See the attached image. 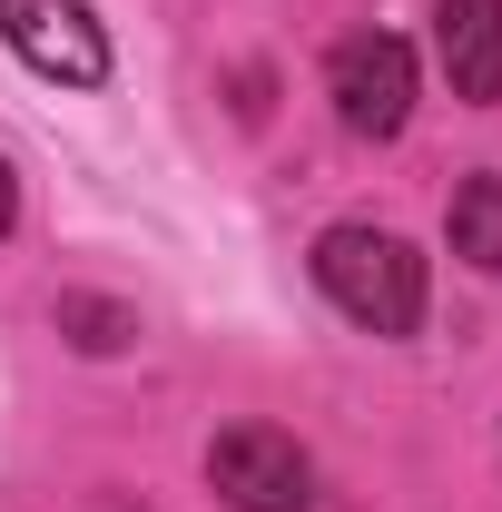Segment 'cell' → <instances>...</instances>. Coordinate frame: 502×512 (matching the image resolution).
Listing matches in <instances>:
<instances>
[{
    "label": "cell",
    "mask_w": 502,
    "mask_h": 512,
    "mask_svg": "<svg viewBox=\"0 0 502 512\" xmlns=\"http://www.w3.org/2000/svg\"><path fill=\"white\" fill-rule=\"evenodd\" d=\"M315 286L365 335H414L424 325V256L394 227H325L315 237Z\"/></svg>",
    "instance_id": "cell-1"
},
{
    "label": "cell",
    "mask_w": 502,
    "mask_h": 512,
    "mask_svg": "<svg viewBox=\"0 0 502 512\" xmlns=\"http://www.w3.org/2000/svg\"><path fill=\"white\" fill-rule=\"evenodd\" d=\"M325 99H335V119L355 128V138H394V128L414 119V50H404L394 30H355V40H335V60H325Z\"/></svg>",
    "instance_id": "cell-2"
},
{
    "label": "cell",
    "mask_w": 502,
    "mask_h": 512,
    "mask_svg": "<svg viewBox=\"0 0 502 512\" xmlns=\"http://www.w3.org/2000/svg\"><path fill=\"white\" fill-rule=\"evenodd\" d=\"M207 483L227 512H306L315 503V463L296 453V434L276 424H237L207 444Z\"/></svg>",
    "instance_id": "cell-3"
},
{
    "label": "cell",
    "mask_w": 502,
    "mask_h": 512,
    "mask_svg": "<svg viewBox=\"0 0 502 512\" xmlns=\"http://www.w3.org/2000/svg\"><path fill=\"white\" fill-rule=\"evenodd\" d=\"M0 40L10 60L60 79V89H99L109 79V30L89 20V0H0Z\"/></svg>",
    "instance_id": "cell-4"
},
{
    "label": "cell",
    "mask_w": 502,
    "mask_h": 512,
    "mask_svg": "<svg viewBox=\"0 0 502 512\" xmlns=\"http://www.w3.org/2000/svg\"><path fill=\"white\" fill-rule=\"evenodd\" d=\"M434 50L453 99L502 109V0H434Z\"/></svg>",
    "instance_id": "cell-5"
},
{
    "label": "cell",
    "mask_w": 502,
    "mask_h": 512,
    "mask_svg": "<svg viewBox=\"0 0 502 512\" xmlns=\"http://www.w3.org/2000/svg\"><path fill=\"white\" fill-rule=\"evenodd\" d=\"M443 237L473 276H502V178H463L453 207H443Z\"/></svg>",
    "instance_id": "cell-6"
},
{
    "label": "cell",
    "mask_w": 502,
    "mask_h": 512,
    "mask_svg": "<svg viewBox=\"0 0 502 512\" xmlns=\"http://www.w3.org/2000/svg\"><path fill=\"white\" fill-rule=\"evenodd\" d=\"M60 335L79 355H119L128 335H138V316H128L119 296H60Z\"/></svg>",
    "instance_id": "cell-7"
},
{
    "label": "cell",
    "mask_w": 502,
    "mask_h": 512,
    "mask_svg": "<svg viewBox=\"0 0 502 512\" xmlns=\"http://www.w3.org/2000/svg\"><path fill=\"white\" fill-rule=\"evenodd\" d=\"M20 227V178H10V158H0V237Z\"/></svg>",
    "instance_id": "cell-8"
}]
</instances>
